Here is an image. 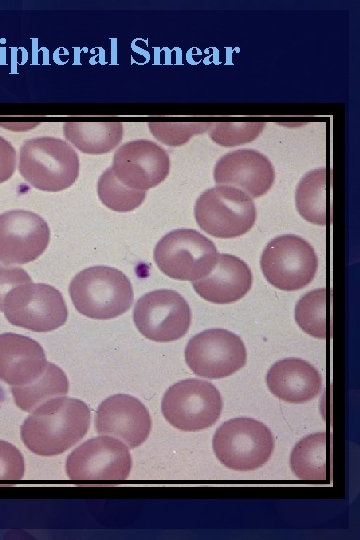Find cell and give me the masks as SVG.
I'll use <instances>...</instances> for the list:
<instances>
[{
    "mask_svg": "<svg viewBox=\"0 0 360 540\" xmlns=\"http://www.w3.org/2000/svg\"><path fill=\"white\" fill-rule=\"evenodd\" d=\"M49 241V226L38 214L26 210L0 214V262L5 265L36 260Z\"/></svg>",
    "mask_w": 360,
    "mask_h": 540,
    "instance_id": "4fadbf2b",
    "label": "cell"
},
{
    "mask_svg": "<svg viewBox=\"0 0 360 540\" xmlns=\"http://www.w3.org/2000/svg\"><path fill=\"white\" fill-rule=\"evenodd\" d=\"M212 446L224 466L249 471L269 460L274 449V438L262 422L253 418H234L216 430Z\"/></svg>",
    "mask_w": 360,
    "mask_h": 540,
    "instance_id": "5b68a950",
    "label": "cell"
},
{
    "mask_svg": "<svg viewBox=\"0 0 360 540\" xmlns=\"http://www.w3.org/2000/svg\"><path fill=\"white\" fill-rule=\"evenodd\" d=\"M252 285L249 266L239 257L220 254L205 277L193 281L196 293L208 302L229 304L243 298Z\"/></svg>",
    "mask_w": 360,
    "mask_h": 540,
    "instance_id": "ac0fdd59",
    "label": "cell"
},
{
    "mask_svg": "<svg viewBox=\"0 0 360 540\" xmlns=\"http://www.w3.org/2000/svg\"><path fill=\"white\" fill-rule=\"evenodd\" d=\"M264 126V122H213L210 137L223 147L238 146L255 140Z\"/></svg>",
    "mask_w": 360,
    "mask_h": 540,
    "instance_id": "484cf974",
    "label": "cell"
},
{
    "mask_svg": "<svg viewBox=\"0 0 360 540\" xmlns=\"http://www.w3.org/2000/svg\"><path fill=\"white\" fill-rule=\"evenodd\" d=\"M222 398L210 382L186 379L165 392L161 411L165 419L182 431H200L211 427L220 417Z\"/></svg>",
    "mask_w": 360,
    "mask_h": 540,
    "instance_id": "ba28073f",
    "label": "cell"
},
{
    "mask_svg": "<svg viewBox=\"0 0 360 540\" xmlns=\"http://www.w3.org/2000/svg\"><path fill=\"white\" fill-rule=\"evenodd\" d=\"M111 168L125 186L146 191L166 179L170 160L157 143L138 139L124 143L115 151Z\"/></svg>",
    "mask_w": 360,
    "mask_h": 540,
    "instance_id": "5bb4252c",
    "label": "cell"
},
{
    "mask_svg": "<svg viewBox=\"0 0 360 540\" xmlns=\"http://www.w3.org/2000/svg\"><path fill=\"white\" fill-rule=\"evenodd\" d=\"M17 154L12 144L0 136V183L10 179L15 171Z\"/></svg>",
    "mask_w": 360,
    "mask_h": 540,
    "instance_id": "f546056e",
    "label": "cell"
},
{
    "mask_svg": "<svg viewBox=\"0 0 360 540\" xmlns=\"http://www.w3.org/2000/svg\"><path fill=\"white\" fill-rule=\"evenodd\" d=\"M65 138L85 154L98 155L112 151L123 136L121 122H65Z\"/></svg>",
    "mask_w": 360,
    "mask_h": 540,
    "instance_id": "ffe728a7",
    "label": "cell"
},
{
    "mask_svg": "<svg viewBox=\"0 0 360 540\" xmlns=\"http://www.w3.org/2000/svg\"><path fill=\"white\" fill-rule=\"evenodd\" d=\"M79 170L78 154L62 139L36 137L20 147L19 172L41 191L59 192L69 188L77 180Z\"/></svg>",
    "mask_w": 360,
    "mask_h": 540,
    "instance_id": "3957f363",
    "label": "cell"
},
{
    "mask_svg": "<svg viewBox=\"0 0 360 540\" xmlns=\"http://www.w3.org/2000/svg\"><path fill=\"white\" fill-rule=\"evenodd\" d=\"M198 226L216 238H235L247 233L256 222V206L244 191L230 185L205 190L196 200Z\"/></svg>",
    "mask_w": 360,
    "mask_h": 540,
    "instance_id": "277c9868",
    "label": "cell"
},
{
    "mask_svg": "<svg viewBox=\"0 0 360 540\" xmlns=\"http://www.w3.org/2000/svg\"><path fill=\"white\" fill-rule=\"evenodd\" d=\"M185 361L200 377L217 379L232 375L247 361L239 336L225 329H207L192 337L185 348Z\"/></svg>",
    "mask_w": 360,
    "mask_h": 540,
    "instance_id": "8fae6325",
    "label": "cell"
},
{
    "mask_svg": "<svg viewBox=\"0 0 360 540\" xmlns=\"http://www.w3.org/2000/svg\"><path fill=\"white\" fill-rule=\"evenodd\" d=\"M260 267L266 280L284 291L307 286L318 268L313 247L303 238L286 234L272 239L265 247Z\"/></svg>",
    "mask_w": 360,
    "mask_h": 540,
    "instance_id": "9c48e42d",
    "label": "cell"
},
{
    "mask_svg": "<svg viewBox=\"0 0 360 540\" xmlns=\"http://www.w3.org/2000/svg\"><path fill=\"white\" fill-rule=\"evenodd\" d=\"M187 301L176 291L159 289L141 296L133 311L138 331L155 342H172L182 338L191 324Z\"/></svg>",
    "mask_w": 360,
    "mask_h": 540,
    "instance_id": "30bf717a",
    "label": "cell"
},
{
    "mask_svg": "<svg viewBox=\"0 0 360 540\" xmlns=\"http://www.w3.org/2000/svg\"><path fill=\"white\" fill-rule=\"evenodd\" d=\"M131 470L128 447L118 439L87 440L68 456L66 472L72 480H124Z\"/></svg>",
    "mask_w": 360,
    "mask_h": 540,
    "instance_id": "7c38bea8",
    "label": "cell"
},
{
    "mask_svg": "<svg viewBox=\"0 0 360 540\" xmlns=\"http://www.w3.org/2000/svg\"><path fill=\"white\" fill-rule=\"evenodd\" d=\"M295 320L298 326L310 336L319 339L326 338L325 288L315 289L301 297L295 308Z\"/></svg>",
    "mask_w": 360,
    "mask_h": 540,
    "instance_id": "d4e9b609",
    "label": "cell"
},
{
    "mask_svg": "<svg viewBox=\"0 0 360 540\" xmlns=\"http://www.w3.org/2000/svg\"><path fill=\"white\" fill-rule=\"evenodd\" d=\"M89 422L90 411L83 401L61 396L33 411L21 426V439L37 455H59L86 435Z\"/></svg>",
    "mask_w": 360,
    "mask_h": 540,
    "instance_id": "6da1fadb",
    "label": "cell"
},
{
    "mask_svg": "<svg viewBox=\"0 0 360 540\" xmlns=\"http://www.w3.org/2000/svg\"><path fill=\"white\" fill-rule=\"evenodd\" d=\"M213 178L219 185L234 186L258 198L272 187L275 171L264 154L243 148L222 156L215 164Z\"/></svg>",
    "mask_w": 360,
    "mask_h": 540,
    "instance_id": "2e32d148",
    "label": "cell"
},
{
    "mask_svg": "<svg viewBox=\"0 0 360 540\" xmlns=\"http://www.w3.org/2000/svg\"><path fill=\"white\" fill-rule=\"evenodd\" d=\"M42 346L32 338L16 333L0 334V379L11 386L26 385L37 379L47 365Z\"/></svg>",
    "mask_w": 360,
    "mask_h": 540,
    "instance_id": "e0dca14e",
    "label": "cell"
},
{
    "mask_svg": "<svg viewBox=\"0 0 360 540\" xmlns=\"http://www.w3.org/2000/svg\"><path fill=\"white\" fill-rule=\"evenodd\" d=\"M32 282L29 274L20 267L0 264V311L8 292L21 284Z\"/></svg>",
    "mask_w": 360,
    "mask_h": 540,
    "instance_id": "f1b7e54d",
    "label": "cell"
},
{
    "mask_svg": "<svg viewBox=\"0 0 360 540\" xmlns=\"http://www.w3.org/2000/svg\"><path fill=\"white\" fill-rule=\"evenodd\" d=\"M3 312L15 326L49 332L65 324L67 305L59 290L45 283H24L12 288L4 299Z\"/></svg>",
    "mask_w": 360,
    "mask_h": 540,
    "instance_id": "52a82bcc",
    "label": "cell"
},
{
    "mask_svg": "<svg viewBox=\"0 0 360 540\" xmlns=\"http://www.w3.org/2000/svg\"><path fill=\"white\" fill-rule=\"evenodd\" d=\"M213 122H149L153 136L167 146H181L211 129Z\"/></svg>",
    "mask_w": 360,
    "mask_h": 540,
    "instance_id": "4316f807",
    "label": "cell"
},
{
    "mask_svg": "<svg viewBox=\"0 0 360 540\" xmlns=\"http://www.w3.org/2000/svg\"><path fill=\"white\" fill-rule=\"evenodd\" d=\"M69 294L76 310L91 319L108 320L125 313L134 293L129 278L109 266H93L71 280Z\"/></svg>",
    "mask_w": 360,
    "mask_h": 540,
    "instance_id": "7a4b0ae2",
    "label": "cell"
},
{
    "mask_svg": "<svg viewBox=\"0 0 360 540\" xmlns=\"http://www.w3.org/2000/svg\"><path fill=\"white\" fill-rule=\"evenodd\" d=\"M95 426L99 434L119 438L130 448H136L148 438L151 418L137 398L116 394L99 405Z\"/></svg>",
    "mask_w": 360,
    "mask_h": 540,
    "instance_id": "9a60e30c",
    "label": "cell"
},
{
    "mask_svg": "<svg viewBox=\"0 0 360 540\" xmlns=\"http://www.w3.org/2000/svg\"><path fill=\"white\" fill-rule=\"evenodd\" d=\"M68 388V379L64 371L48 362L44 372L37 379L26 385L12 386L11 392L20 409L32 412L53 398L65 396Z\"/></svg>",
    "mask_w": 360,
    "mask_h": 540,
    "instance_id": "44dd1931",
    "label": "cell"
},
{
    "mask_svg": "<svg viewBox=\"0 0 360 540\" xmlns=\"http://www.w3.org/2000/svg\"><path fill=\"white\" fill-rule=\"evenodd\" d=\"M327 439L326 432L310 434L293 448L290 465L293 473L302 480L325 481Z\"/></svg>",
    "mask_w": 360,
    "mask_h": 540,
    "instance_id": "7402d4cb",
    "label": "cell"
},
{
    "mask_svg": "<svg viewBox=\"0 0 360 540\" xmlns=\"http://www.w3.org/2000/svg\"><path fill=\"white\" fill-rule=\"evenodd\" d=\"M266 382L273 395L289 403L314 399L322 386L318 370L298 358H286L274 363L267 372Z\"/></svg>",
    "mask_w": 360,
    "mask_h": 540,
    "instance_id": "d6986e66",
    "label": "cell"
},
{
    "mask_svg": "<svg viewBox=\"0 0 360 540\" xmlns=\"http://www.w3.org/2000/svg\"><path fill=\"white\" fill-rule=\"evenodd\" d=\"M296 208L306 221L325 225L326 212V168L307 172L299 181L295 194Z\"/></svg>",
    "mask_w": 360,
    "mask_h": 540,
    "instance_id": "603a6c76",
    "label": "cell"
},
{
    "mask_svg": "<svg viewBox=\"0 0 360 540\" xmlns=\"http://www.w3.org/2000/svg\"><path fill=\"white\" fill-rule=\"evenodd\" d=\"M219 253L214 243L193 229H177L164 235L156 244L153 258L168 277L195 281L208 275Z\"/></svg>",
    "mask_w": 360,
    "mask_h": 540,
    "instance_id": "8992f818",
    "label": "cell"
},
{
    "mask_svg": "<svg viewBox=\"0 0 360 540\" xmlns=\"http://www.w3.org/2000/svg\"><path fill=\"white\" fill-rule=\"evenodd\" d=\"M97 192L102 204L116 212H129L136 209L143 203L146 196L145 191L130 189L121 183L111 167L100 175Z\"/></svg>",
    "mask_w": 360,
    "mask_h": 540,
    "instance_id": "cb8c5ba5",
    "label": "cell"
},
{
    "mask_svg": "<svg viewBox=\"0 0 360 540\" xmlns=\"http://www.w3.org/2000/svg\"><path fill=\"white\" fill-rule=\"evenodd\" d=\"M24 472L21 452L11 443L0 440V480H19Z\"/></svg>",
    "mask_w": 360,
    "mask_h": 540,
    "instance_id": "83f0119b",
    "label": "cell"
}]
</instances>
